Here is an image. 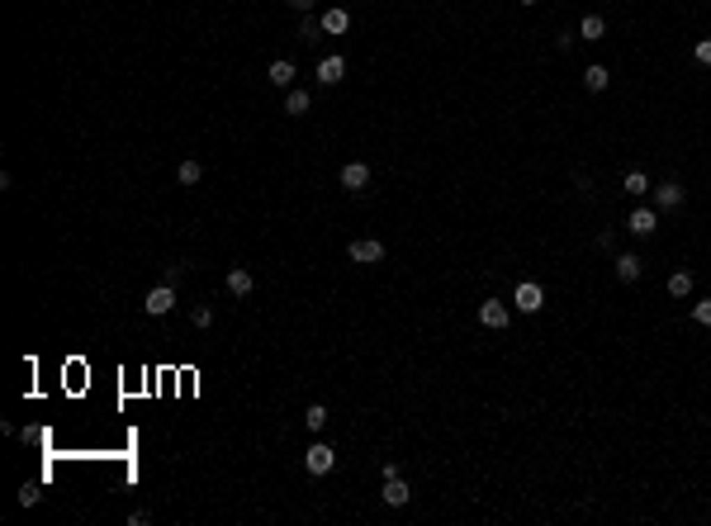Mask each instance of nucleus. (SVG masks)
<instances>
[{
  "label": "nucleus",
  "instance_id": "a211bd4d",
  "mask_svg": "<svg viewBox=\"0 0 711 526\" xmlns=\"http://www.w3.org/2000/svg\"><path fill=\"white\" fill-rule=\"evenodd\" d=\"M199 176H204V166H199L195 157H185L181 166H176V181L181 185H199Z\"/></svg>",
  "mask_w": 711,
  "mask_h": 526
},
{
  "label": "nucleus",
  "instance_id": "6ab92c4d",
  "mask_svg": "<svg viewBox=\"0 0 711 526\" xmlns=\"http://www.w3.org/2000/svg\"><path fill=\"white\" fill-rule=\"evenodd\" d=\"M669 294H673V299H687V294H692V270H673V275H669Z\"/></svg>",
  "mask_w": 711,
  "mask_h": 526
},
{
  "label": "nucleus",
  "instance_id": "f3484780",
  "mask_svg": "<svg viewBox=\"0 0 711 526\" xmlns=\"http://www.w3.org/2000/svg\"><path fill=\"white\" fill-rule=\"evenodd\" d=\"M346 28H351V15L346 10H327L322 15V33H346Z\"/></svg>",
  "mask_w": 711,
  "mask_h": 526
},
{
  "label": "nucleus",
  "instance_id": "cd10ccee",
  "mask_svg": "<svg viewBox=\"0 0 711 526\" xmlns=\"http://www.w3.org/2000/svg\"><path fill=\"white\" fill-rule=\"evenodd\" d=\"M294 10H313V0H290Z\"/></svg>",
  "mask_w": 711,
  "mask_h": 526
},
{
  "label": "nucleus",
  "instance_id": "2eb2a0df",
  "mask_svg": "<svg viewBox=\"0 0 711 526\" xmlns=\"http://www.w3.org/2000/svg\"><path fill=\"white\" fill-rule=\"evenodd\" d=\"M583 85H588V90H593V95H603L607 85H612V72H607V67H598V62H593V67H588V72H583Z\"/></svg>",
  "mask_w": 711,
  "mask_h": 526
},
{
  "label": "nucleus",
  "instance_id": "6e6552de",
  "mask_svg": "<svg viewBox=\"0 0 711 526\" xmlns=\"http://www.w3.org/2000/svg\"><path fill=\"white\" fill-rule=\"evenodd\" d=\"M640 275H645V261H640L635 252H626V256H616V280H621V285H635Z\"/></svg>",
  "mask_w": 711,
  "mask_h": 526
},
{
  "label": "nucleus",
  "instance_id": "393cba45",
  "mask_svg": "<svg viewBox=\"0 0 711 526\" xmlns=\"http://www.w3.org/2000/svg\"><path fill=\"white\" fill-rule=\"evenodd\" d=\"M692 318H697V322H702V327H711V299H702V304H697V309H692Z\"/></svg>",
  "mask_w": 711,
  "mask_h": 526
},
{
  "label": "nucleus",
  "instance_id": "9d476101",
  "mask_svg": "<svg viewBox=\"0 0 711 526\" xmlns=\"http://www.w3.org/2000/svg\"><path fill=\"white\" fill-rule=\"evenodd\" d=\"M342 185H346V190H366V185H370V166H366V161H346V166H342Z\"/></svg>",
  "mask_w": 711,
  "mask_h": 526
},
{
  "label": "nucleus",
  "instance_id": "dca6fc26",
  "mask_svg": "<svg viewBox=\"0 0 711 526\" xmlns=\"http://www.w3.org/2000/svg\"><path fill=\"white\" fill-rule=\"evenodd\" d=\"M621 190H626L631 199H640V195H650V176H645V171H626V181H621Z\"/></svg>",
  "mask_w": 711,
  "mask_h": 526
},
{
  "label": "nucleus",
  "instance_id": "412c9836",
  "mask_svg": "<svg viewBox=\"0 0 711 526\" xmlns=\"http://www.w3.org/2000/svg\"><path fill=\"white\" fill-rule=\"evenodd\" d=\"M304 427H309V432H322V427H327V408H322V403H313V408L304 413Z\"/></svg>",
  "mask_w": 711,
  "mask_h": 526
},
{
  "label": "nucleus",
  "instance_id": "5701e85b",
  "mask_svg": "<svg viewBox=\"0 0 711 526\" xmlns=\"http://www.w3.org/2000/svg\"><path fill=\"white\" fill-rule=\"evenodd\" d=\"M692 57L702 62V67H711V38H697V48H692Z\"/></svg>",
  "mask_w": 711,
  "mask_h": 526
},
{
  "label": "nucleus",
  "instance_id": "f257e3e1",
  "mask_svg": "<svg viewBox=\"0 0 711 526\" xmlns=\"http://www.w3.org/2000/svg\"><path fill=\"white\" fill-rule=\"evenodd\" d=\"M512 304H517L522 313H541V309H546V290H541L536 280H522L517 294H512Z\"/></svg>",
  "mask_w": 711,
  "mask_h": 526
},
{
  "label": "nucleus",
  "instance_id": "423d86ee",
  "mask_svg": "<svg viewBox=\"0 0 711 526\" xmlns=\"http://www.w3.org/2000/svg\"><path fill=\"white\" fill-rule=\"evenodd\" d=\"M626 228H631L635 237H650V233L659 228V209H645V204H635V209H631V223H626Z\"/></svg>",
  "mask_w": 711,
  "mask_h": 526
},
{
  "label": "nucleus",
  "instance_id": "ddd939ff",
  "mask_svg": "<svg viewBox=\"0 0 711 526\" xmlns=\"http://www.w3.org/2000/svg\"><path fill=\"white\" fill-rule=\"evenodd\" d=\"M265 81H270V85H280V90H290V85H294V62H285V57H280V62H270Z\"/></svg>",
  "mask_w": 711,
  "mask_h": 526
},
{
  "label": "nucleus",
  "instance_id": "4be33fe9",
  "mask_svg": "<svg viewBox=\"0 0 711 526\" xmlns=\"http://www.w3.org/2000/svg\"><path fill=\"white\" fill-rule=\"evenodd\" d=\"M318 33H322V19H304V24H299V38H309V43H313Z\"/></svg>",
  "mask_w": 711,
  "mask_h": 526
},
{
  "label": "nucleus",
  "instance_id": "9b49d317",
  "mask_svg": "<svg viewBox=\"0 0 711 526\" xmlns=\"http://www.w3.org/2000/svg\"><path fill=\"white\" fill-rule=\"evenodd\" d=\"M655 204H659V209H678V204H683V185H678V181H664L655 190Z\"/></svg>",
  "mask_w": 711,
  "mask_h": 526
},
{
  "label": "nucleus",
  "instance_id": "20e7f679",
  "mask_svg": "<svg viewBox=\"0 0 711 526\" xmlns=\"http://www.w3.org/2000/svg\"><path fill=\"white\" fill-rule=\"evenodd\" d=\"M479 322L493 327V332H502V327L512 322V313H507V304H498V299H484V304H479Z\"/></svg>",
  "mask_w": 711,
  "mask_h": 526
},
{
  "label": "nucleus",
  "instance_id": "7ed1b4c3",
  "mask_svg": "<svg viewBox=\"0 0 711 526\" xmlns=\"http://www.w3.org/2000/svg\"><path fill=\"white\" fill-rule=\"evenodd\" d=\"M356 265H375V261H384V242L379 237H361V242H351V252H346Z\"/></svg>",
  "mask_w": 711,
  "mask_h": 526
},
{
  "label": "nucleus",
  "instance_id": "4468645a",
  "mask_svg": "<svg viewBox=\"0 0 711 526\" xmlns=\"http://www.w3.org/2000/svg\"><path fill=\"white\" fill-rule=\"evenodd\" d=\"M309 105H313V95H309V90H299V85H290V90H285V114H294V119H299V114H309Z\"/></svg>",
  "mask_w": 711,
  "mask_h": 526
},
{
  "label": "nucleus",
  "instance_id": "0eeeda50",
  "mask_svg": "<svg viewBox=\"0 0 711 526\" xmlns=\"http://www.w3.org/2000/svg\"><path fill=\"white\" fill-rule=\"evenodd\" d=\"M379 498L389 502V507H408V498H413V493H408L403 474H389V479H384V493H379Z\"/></svg>",
  "mask_w": 711,
  "mask_h": 526
},
{
  "label": "nucleus",
  "instance_id": "f03ea898",
  "mask_svg": "<svg viewBox=\"0 0 711 526\" xmlns=\"http://www.w3.org/2000/svg\"><path fill=\"white\" fill-rule=\"evenodd\" d=\"M142 309H147L152 318H166L171 309H176V285H166V280H161L157 290H152L147 299H142Z\"/></svg>",
  "mask_w": 711,
  "mask_h": 526
},
{
  "label": "nucleus",
  "instance_id": "39448f33",
  "mask_svg": "<svg viewBox=\"0 0 711 526\" xmlns=\"http://www.w3.org/2000/svg\"><path fill=\"white\" fill-rule=\"evenodd\" d=\"M304 465H309V474H332L337 470V455H332V446H309V455H304Z\"/></svg>",
  "mask_w": 711,
  "mask_h": 526
},
{
  "label": "nucleus",
  "instance_id": "b1692460",
  "mask_svg": "<svg viewBox=\"0 0 711 526\" xmlns=\"http://www.w3.org/2000/svg\"><path fill=\"white\" fill-rule=\"evenodd\" d=\"M190 318H195V327H209V322H213V309H209V304H199Z\"/></svg>",
  "mask_w": 711,
  "mask_h": 526
},
{
  "label": "nucleus",
  "instance_id": "1a4fd4ad",
  "mask_svg": "<svg viewBox=\"0 0 711 526\" xmlns=\"http://www.w3.org/2000/svg\"><path fill=\"white\" fill-rule=\"evenodd\" d=\"M342 76H346V57L332 53V57H322V62H318V81H322V85H337Z\"/></svg>",
  "mask_w": 711,
  "mask_h": 526
},
{
  "label": "nucleus",
  "instance_id": "f8f14e48",
  "mask_svg": "<svg viewBox=\"0 0 711 526\" xmlns=\"http://www.w3.org/2000/svg\"><path fill=\"white\" fill-rule=\"evenodd\" d=\"M228 290H233L237 299H247V294L256 290V275H252V270H242V265H237V270H228Z\"/></svg>",
  "mask_w": 711,
  "mask_h": 526
},
{
  "label": "nucleus",
  "instance_id": "c85d7f7f",
  "mask_svg": "<svg viewBox=\"0 0 711 526\" xmlns=\"http://www.w3.org/2000/svg\"><path fill=\"white\" fill-rule=\"evenodd\" d=\"M522 5H536V0H522Z\"/></svg>",
  "mask_w": 711,
  "mask_h": 526
},
{
  "label": "nucleus",
  "instance_id": "bb28decb",
  "mask_svg": "<svg viewBox=\"0 0 711 526\" xmlns=\"http://www.w3.org/2000/svg\"><path fill=\"white\" fill-rule=\"evenodd\" d=\"M612 242H616V233H612V228H603V233H598V252H612Z\"/></svg>",
  "mask_w": 711,
  "mask_h": 526
},
{
  "label": "nucleus",
  "instance_id": "aec40b11",
  "mask_svg": "<svg viewBox=\"0 0 711 526\" xmlns=\"http://www.w3.org/2000/svg\"><path fill=\"white\" fill-rule=\"evenodd\" d=\"M603 33H607V24H603V15H583V19H579V38H593V43H598V38H603Z\"/></svg>",
  "mask_w": 711,
  "mask_h": 526
},
{
  "label": "nucleus",
  "instance_id": "a878e982",
  "mask_svg": "<svg viewBox=\"0 0 711 526\" xmlns=\"http://www.w3.org/2000/svg\"><path fill=\"white\" fill-rule=\"evenodd\" d=\"M181 275H185V265H166V270H161V280H166V285H181Z\"/></svg>",
  "mask_w": 711,
  "mask_h": 526
}]
</instances>
